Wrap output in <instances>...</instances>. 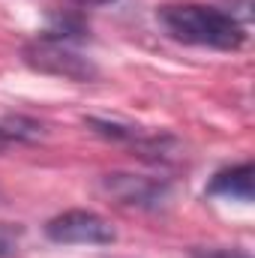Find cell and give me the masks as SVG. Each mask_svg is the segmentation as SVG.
Returning <instances> with one entry per match:
<instances>
[{
  "mask_svg": "<svg viewBox=\"0 0 255 258\" xmlns=\"http://www.w3.org/2000/svg\"><path fill=\"white\" fill-rule=\"evenodd\" d=\"M21 237H24V228H21V225L0 222V258H15L18 255Z\"/></svg>",
  "mask_w": 255,
  "mask_h": 258,
  "instance_id": "7",
  "label": "cell"
},
{
  "mask_svg": "<svg viewBox=\"0 0 255 258\" xmlns=\"http://www.w3.org/2000/svg\"><path fill=\"white\" fill-rule=\"evenodd\" d=\"M252 180H255L252 162H243V165H234V168L216 171L213 180L207 183V195H219V198H231V201H243V204H249L252 195H255Z\"/></svg>",
  "mask_w": 255,
  "mask_h": 258,
  "instance_id": "5",
  "label": "cell"
},
{
  "mask_svg": "<svg viewBox=\"0 0 255 258\" xmlns=\"http://www.w3.org/2000/svg\"><path fill=\"white\" fill-rule=\"evenodd\" d=\"M45 237L63 246H108L117 240L114 225L93 210H66L48 219Z\"/></svg>",
  "mask_w": 255,
  "mask_h": 258,
  "instance_id": "3",
  "label": "cell"
},
{
  "mask_svg": "<svg viewBox=\"0 0 255 258\" xmlns=\"http://www.w3.org/2000/svg\"><path fill=\"white\" fill-rule=\"evenodd\" d=\"M87 3H111V0H87Z\"/></svg>",
  "mask_w": 255,
  "mask_h": 258,
  "instance_id": "9",
  "label": "cell"
},
{
  "mask_svg": "<svg viewBox=\"0 0 255 258\" xmlns=\"http://www.w3.org/2000/svg\"><path fill=\"white\" fill-rule=\"evenodd\" d=\"M102 192L111 201L135 207V210H159L171 201V183L159 177H141V174H105L102 177Z\"/></svg>",
  "mask_w": 255,
  "mask_h": 258,
  "instance_id": "4",
  "label": "cell"
},
{
  "mask_svg": "<svg viewBox=\"0 0 255 258\" xmlns=\"http://www.w3.org/2000/svg\"><path fill=\"white\" fill-rule=\"evenodd\" d=\"M24 63L36 72L54 75V78H66V81H96L99 78V66L90 57H84L72 42L66 39H51V36H39L30 45H24Z\"/></svg>",
  "mask_w": 255,
  "mask_h": 258,
  "instance_id": "2",
  "label": "cell"
},
{
  "mask_svg": "<svg viewBox=\"0 0 255 258\" xmlns=\"http://www.w3.org/2000/svg\"><path fill=\"white\" fill-rule=\"evenodd\" d=\"M162 30L183 42L198 48H216V51H237L246 42V30L237 21V15L222 12L216 6L204 3H168L156 12Z\"/></svg>",
  "mask_w": 255,
  "mask_h": 258,
  "instance_id": "1",
  "label": "cell"
},
{
  "mask_svg": "<svg viewBox=\"0 0 255 258\" xmlns=\"http://www.w3.org/2000/svg\"><path fill=\"white\" fill-rule=\"evenodd\" d=\"M192 258H249L240 249H192Z\"/></svg>",
  "mask_w": 255,
  "mask_h": 258,
  "instance_id": "8",
  "label": "cell"
},
{
  "mask_svg": "<svg viewBox=\"0 0 255 258\" xmlns=\"http://www.w3.org/2000/svg\"><path fill=\"white\" fill-rule=\"evenodd\" d=\"M0 135L15 138V141H36V138L42 135V126H39L36 120H30V117L9 114V117H3V123H0Z\"/></svg>",
  "mask_w": 255,
  "mask_h": 258,
  "instance_id": "6",
  "label": "cell"
}]
</instances>
